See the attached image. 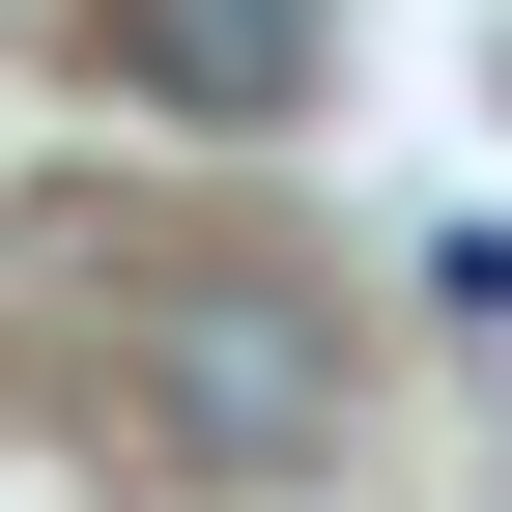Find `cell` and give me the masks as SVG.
<instances>
[{"mask_svg":"<svg viewBox=\"0 0 512 512\" xmlns=\"http://www.w3.org/2000/svg\"><path fill=\"white\" fill-rule=\"evenodd\" d=\"M86 57H114V114H171V143H285V114L342 86L313 0H86Z\"/></svg>","mask_w":512,"mask_h":512,"instance_id":"1","label":"cell"}]
</instances>
